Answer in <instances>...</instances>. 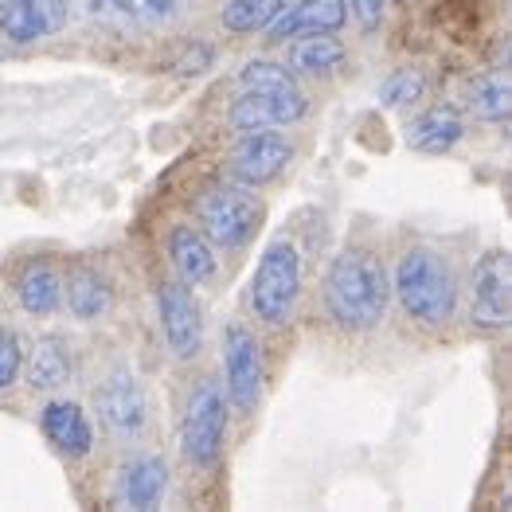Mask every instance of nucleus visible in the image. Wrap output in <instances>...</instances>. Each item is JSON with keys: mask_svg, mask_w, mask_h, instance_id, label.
Returning a JSON list of instances; mask_svg holds the SVG:
<instances>
[{"mask_svg": "<svg viewBox=\"0 0 512 512\" xmlns=\"http://www.w3.org/2000/svg\"><path fill=\"white\" fill-rule=\"evenodd\" d=\"M325 309L348 333L376 329L391 309V274L384 258L368 247H344L325 278Z\"/></svg>", "mask_w": 512, "mask_h": 512, "instance_id": "obj_1", "label": "nucleus"}, {"mask_svg": "<svg viewBox=\"0 0 512 512\" xmlns=\"http://www.w3.org/2000/svg\"><path fill=\"white\" fill-rule=\"evenodd\" d=\"M391 298H399L403 313L427 329H438L454 321L458 313V274L450 258L438 255L434 247H411L395 262Z\"/></svg>", "mask_w": 512, "mask_h": 512, "instance_id": "obj_2", "label": "nucleus"}, {"mask_svg": "<svg viewBox=\"0 0 512 512\" xmlns=\"http://www.w3.org/2000/svg\"><path fill=\"white\" fill-rule=\"evenodd\" d=\"M262 215L266 208L247 184H215L196 200L200 231L212 239V247H223V251L247 247L258 235Z\"/></svg>", "mask_w": 512, "mask_h": 512, "instance_id": "obj_3", "label": "nucleus"}, {"mask_svg": "<svg viewBox=\"0 0 512 512\" xmlns=\"http://www.w3.org/2000/svg\"><path fill=\"white\" fill-rule=\"evenodd\" d=\"M301 294V251L290 239L270 243L251 278V309L262 325H286Z\"/></svg>", "mask_w": 512, "mask_h": 512, "instance_id": "obj_4", "label": "nucleus"}, {"mask_svg": "<svg viewBox=\"0 0 512 512\" xmlns=\"http://www.w3.org/2000/svg\"><path fill=\"white\" fill-rule=\"evenodd\" d=\"M223 434H227V395L215 380H200L184 407L180 450L196 470H212L223 454Z\"/></svg>", "mask_w": 512, "mask_h": 512, "instance_id": "obj_5", "label": "nucleus"}, {"mask_svg": "<svg viewBox=\"0 0 512 512\" xmlns=\"http://www.w3.org/2000/svg\"><path fill=\"white\" fill-rule=\"evenodd\" d=\"M223 380H227V403L251 415L262 395V348L243 321L223 325Z\"/></svg>", "mask_w": 512, "mask_h": 512, "instance_id": "obj_6", "label": "nucleus"}, {"mask_svg": "<svg viewBox=\"0 0 512 512\" xmlns=\"http://www.w3.org/2000/svg\"><path fill=\"white\" fill-rule=\"evenodd\" d=\"M149 391L133 372H114L98 387V419L118 442H137L149 427Z\"/></svg>", "mask_w": 512, "mask_h": 512, "instance_id": "obj_7", "label": "nucleus"}, {"mask_svg": "<svg viewBox=\"0 0 512 512\" xmlns=\"http://www.w3.org/2000/svg\"><path fill=\"white\" fill-rule=\"evenodd\" d=\"M157 313H161V333L176 360H196L204 352V321L200 305L192 298L188 282H161L157 286Z\"/></svg>", "mask_w": 512, "mask_h": 512, "instance_id": "obj_8", "label": "nucleus"}, {"mask_svg": "<svg viewBox=\"0 0 512 512\" xmlns=\"http://www.w3.org/2000/svg\"><path fill=\"white\" fill-rule=\"evenodd\" d=\"M294 161V145L282 137V133H270V129H251L227 157V176L235 184H247L258 188L266 180H274L278 172Z\"/></svg>", "mask_w": 512, "mask_h": 512, "instance_id": "obj_9", "label": "nucleus"}, {"mask_svg": "<svg viewBox=\"0 0 512 512\" xmlns=\"http://www.w3.org/2000/svg\"><path fill=\"white\" fill-rule=\"evenodd\" d=\"M509 255L489 251L473 270L470 290V321L485 333H497L509 325Z\"/></svg>", "mask_w": 512, "mask_h": 512, "instance_id": "obj_10", "label": "nucleus"}, {"mask_svg": "<svg viewBox=\"0 0 512 512\" xmlns=\"http://www.w3.org/2000/svg\"><path fill=\"white\" fill-rule=\"evenodd\" d=\"M309 110L301 90H243V98L231 106V126L251 133V129H278L298 122Z\"/></svg>", "mask_w": 512, "mask_h": 512, "instance_id": "obj_11", "label": "nucleus"}, {"mask_svg": "<svg viewBox=\"0 0 512 512\" xmlns=\"http://www.w3.org/2000/svg\"><path fill=\"white\" fill-rule=\"evenodd\" d=\"M67 0H0V36L12 43H36L67 28Z\"/></svg>", "mask_w": 512, "mask_h": 512, "instance_id": "obj_12", "label": "nucleus"}, {"mask_svg": "<svg viewBox=\"0 0 512 512\" xmlns=\"http://www.w3.org/2000/svg\"><path fill=\"white\" fill-rule=\"evenodd\" d=\"M344 20H348V0H298L266 24V36L282 43L305 32H337L344 28Z\"/></svg>", "mask_w": 512, "mask_h": 512, "instance_id": "obj_13", "label": "nucleus"}, {"mask_svg": "<svg viewBox=\"0 0 512 512\" xmlns=\"http://www.w3.org/2000/svg\"><path fill=\"white\" fill-rule=\"evenodd\" d=\"M169 489V466L157 454H133L118 470V505L122 509H157Z\"/></svg>", "mask_w": 512, "mask_h": 512, "instance_id": "obj_14", "label": "nucleus"}, {"mask_svg": "<svg viewBox=\"0 0 512 512\" xmlns=\"http://www.w3.org/2000/svg\"><path fill=\"white\" fill-rule=\"evenodd\" d=\"M40 427L47 442L67 458H86L94 450V427L83 415V407L71 399H51L40 411Z\"/></svg>", "mask_w": 512, "mask_h": 512, "instance_id": "obj_15", "label": "nucleus"}, {"mask_svg": "<svg viewBox=\"0 0 512 512\" xmlns=\"http://www.w3.org/2000/svg\"><path fill=\"white\" fill-rule=\"evenodd\" d=\"M169 258L176 266V274H180V282H188V286L212 282L215 270H219L212 239L192 223H176L169 231Z\"/></svg>", "mask_w": 512, "mask_h": 512, "instance_id": "obj_16", "label": "nucleus"}, {"mask_svg": "<svg viewBox=\"0 0 512 512\" xmlns=\"http://www.w3.org/2000/svg\"><path fill=\"white\" fill-rule=\"evenodd\" d=\"M16 298L24 305V313H32V317H51L55 309H59V301H63V282H59V274H55V266L51 262H28L24 270H20V278H16Z\"/></svg>", "mask_w": 512, "mask_h": 512, "instance_id": "obj_17", "label": "nucleus"}, {"mask_svg": "<svg viewBox=\"0 0 512 512\" xmlns=\"http://www.w3.org/2000/svg\"><path fill=\"white\" fill-rule=\"evenodd\" d=\"M63 294H67V305H71V313H75L79 321H98V317H106L110 305H114V286H110V278H106L102 270H94V266H79V270L71 274V282L63 286Z\"/></svg>", "mask_w": 512, "mask_h": 512, "instance_id": "obj_18", "label": "nucleus"}, {"mask_svg": "<svg viewBox=\"0 0 512 512\" xmlns=\"http://www.w3.org/2000/svg\"><path fill=\"white\" fill-rule=\"evenodd\" d=\"M75 360H71V348L63 337H43L32 356H28V384L36 391H55V387L67 384Z\"/></svg>", "mask_w": 512, "mask_h": 512, "instance_id": "obj_19", "label": "nucleus"}, {"mask_svg": "<svg viewBox=\"0 0 512 512\" xmlns=\"http://www.w3.org/2000/svg\"><path fill=\"white\" fill-rule=\"evenodd\" d=\"M309 40H298L294 36V51H290V67L301 71V75H329L344 63V43L333 36V32H305Z\"/></svg>", "mask_w": 512, "mask_h": 512, "instance_id": "obj_20", "label": "nucleus"}, {"mask_svg": "<svg viewBox=\"0 0 512 512\" xmlns=\"http://www.w3.org/2000/svg\"><path fill=\"white\" fill-rule=\"evenodd\" d=\"M462 137H466V126H462L450 110H430L423 118H415L411 129H407V141H411V149H419V153H446V149H454Z\"/></svg>", "mask_w": 512, "mask_h": 512, "instance_id": "obj_21", "label": "nucleus"}, {"mask_svg": "<svg viewBox=\"0 0 512 512\" xmlns=\"http://www.w3.org/2000/svg\"><path fill=\"white\" fill-rule=\"evenodd\" d=\"M470 110L481 122H505L512 110V86L505 67H493L470 83Z\"/></svg>", "mask_w": 512, "mask_h": 512, "instance_id": "obj_22", "label": "nucleus"}, {"mask_svg": "<svg viewBox=\"0 0 512 512\" xmlns=\"http://www.w3.org/2000/svg\"><path fill=\"white\" fill-rule=\"evenodd\" d=\"M286 8V0H227L223 4V28L251 36V32H266V24Z\"/></svg>", "mask_w": 512, "mask_h": 512, "instance_id": "obj_23", "label": "nucleus"}, {"mask_svg": "<svg viewBox=\"0 0 512 512\" xmlns=\"http://www.w3.org/2000/svg\"><path fill=\"white\" fill-rule=\"evenodd\" d=\"M423 94H427V75L415 67H399L380 83V98L387 106H415L423 102Z\"/></svg>", "mask_w": 512, "mask_h": 512, "instance_id": "obj_24", "label": "nucleus"}, {"mask_svg": "<svg viewBox=\"0 0 512 512\" xmlns=\"http://www.w3.org/2000/svg\"><path fill=\"white\" fill-rule=\"evenodd\" d=\"M243 90H298L294 83V71L282 67V63H270V59H255L243 67Z\"/></svg>", "mask_w": 512, "mask_h": 512, "instance_id": "obj_25", "label": "nucleus"}, {"mask_svg": "<svg viewBox=\"0 0 512 512\" xmlns=\"http://www.w3.org/2000/svg\"><path fill=\"white\" fill-rule=\"evenodd\" d=\"M118 8H122V16H129V20L169 24V20H176L188 8V0H118Z\"/></svg>", "mask_w": 512, "mask_h": 512, "instance_id": "obj_26", "label": "nucleus"}, {"mask_svg": "<svg viewBox=\"0 0 512 512\" xmlns=\"http://www.w3.org/2000/svg\"><path fill=\"white\" fill-rule=\"evenodd\" d=\"M20 368H24V352H20V337H16L12 329H0V391H4V387L16 384Z\"/></svg>", "mask_w": 512, "mask_h": 512, "instance_id": "obj_27", "label": "nucleus"}, {"mask_svg": "<svg viewBox=\"0 0 512 512\" xmlns=\"http://www.w3.org/2000/svg\"><path fill=\"white\" fill-rule=\"evenodd\" d=\"M215 63V47L212 43H192L180 59H176V75H204Z\"/></svg>", "mask_w": 512, "mask_h": 512, "instance_id": "obj_28", "label": "nucleus"}, {"mask_svg": "<svg viewBox=\"0 0 512 512\" xmlns=\"http://www.w3.org/2000/svg\"><path fill=\"white\" fill-rule=\"evenodd\" d=\"M387 12V0H352V16L360 20V28H380V20H384Z\"/></svg>", "mask_w": 512, "mask_h": 512, "instance_id": "obj_29", "label": "nucleus"}, {"mask_svg": "<svg viewBox=\"0 0 512 512\" xmlns=\"http://www.w3.org/2000/svg\"><path fill=\"white\" fill-rule=\"evenodd\" d=\"M67 4H75L90 20H114V16H122L118 0H67Z\"/></svg>", "mask_w": 512, "mask_h": 512, "instance_id": "obj_30", "label": "nucleus"}]
</instances>
